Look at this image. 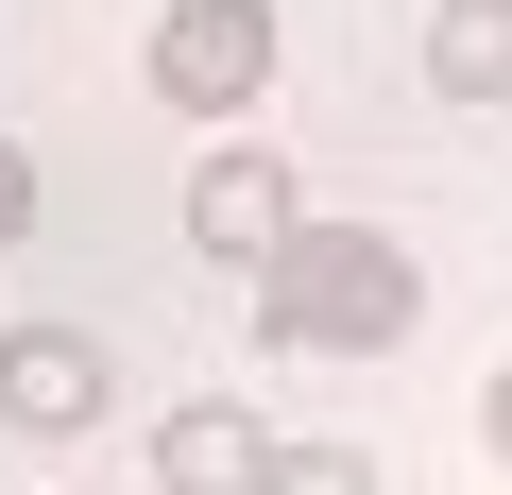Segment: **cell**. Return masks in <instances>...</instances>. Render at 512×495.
<instances>
[{"instance_id":"6da1fadb","label":"cell","mask_w":512,"mask_h":495,"mask_svg":"<svg viewBox=\"0 0 512 495\" xmlns=\"http://www.w3.org/2000/svg\"><path fill=\"white\" fill-rule=\"evenodd\" d=\"M239 274H256V325H274L291 359H393V342L427 325V274L393 257L376 222H308V205H291Z\"/></svg>"},{"instance_id":"7a4b0ae2","label":"cell","mask_w":512,"mask_h":495,"mask_svg":"<svg viewBox=\"0 0 512 495\" xmlns=\"http://www.w3.org/2000/svg\"><path fill=\"white\" fill-rule=\"evenodd\" d=\"M137 69H154L171 120H239L256 86H274V0H171Z\"/></svg>"},{"instance_id":"3957f363","label":"cell","mask_w":512,"mask_h":495,"mask_svg":"<svg viewBox=\"0 0 512 495\" xmlns=\"http://www.w3.org/2000/svg\"><path fill=\"white\" fill-rule=\"evenodd\" d=\"M120 410V342H86V325H0V427L18 444H69V427H103Z\"/></svg>"},{"instance_id":"277c9868","label":"cell","mask_w":512,"mask_h":495,"mask_svg":"<svg viewBox=\"0 0 512 495\" xmlns=\"http://www.w3.org/2000/svg\"><path fill=\"white\" fill-rule=\"evenodd\" d=\"M274 222H291V171H274V137H222V154L188 171V239H205L222 274H239V257H256Z\"/></svg>"},{"instance_id":"5b68a950","label":"cell","mask_w":512,"mask_h":495,"mask_svg":"<svg viewBox=\"0 0 512 495\" xmlns=\"http://www.w3.org/2000/svg\"><path fill=\"white\" fill-rule=\"evenodd\" d=\"M256 444H274V427H256L239 393H188V410H154V495H239Z\"/></svg>"},{"instance_id":"8992f818","label":"cell","mask_w":512,"mask_h":495,"mask_svg":"<svg viewBox=\"0 0 512 495\" xmlns=\"http://www.w3.org/2000/svg\"><path fill=\"white\" fill-rule=\"evenodd\" d=\"M427 86L444 103H512V0H427Z\"/></svg>"},{"instance_id":"52a82bcc","label":"cell","mask_w":512,"mask_h":495,"mask_svg":"<svg viewBox=\"0 0 512 495\" xmlns=\"http://www.w3.org/2000/svg\"><path fill=\"white\" fill-rule=\"evenodd\" d=\"M239 495H376V461H359V444H256Z\"/></svg>"},{"instance_id":"ba28073f","label":"cell","mask_w":512,"mask_h":495,"mask_svg":"<svg viewBox=\"0 0 512 495\" xmlns=\"http://www.w3.org/2000/svg\"><path fill=\"white\" fill-rule=\"evenodd\" d=\"M18 239H35V154L0 137V257H18Z\"/></svg>"},{"instance_id":"9c48e42d","label":"cell","mask_w":512,"mask_h":495,"mask_svg":"<svg viewBox=\"0 0 512 495\" xmlns=\"http://www.w3.org/2000/svg\"><path fill=\"white\" fill-rule=\"evenodd\" d=\"M478 444H495V461H512V376H495V393H478Z\"/></svg>"}]
</instances>
